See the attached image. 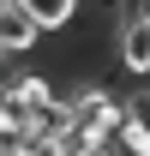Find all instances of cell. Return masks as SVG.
I'll return each instance as SVG.
<instances>
[{
	"mask_svg": "<svg viewBox=\"0 0 150 156\" xmlns=\"http://www.w3.org/2000/svg\"><path fill=\"white\" fill-rule=\"evenodd\" d=\"M72 156H120V144H114V138H84Z\"/></svg>",
	"mask_w": 150,
	"mask_h": 156,
	"instance_id": "cell-6",
	"label": "cell"
},
{
	"mask_svg": "<svg viewBox=\"0 0 150 156\" xmlns=\"http://www.w3.org/2000/svg\"><path fill=\"white\" fill-rule=\"evenodd\" d=\"M126 114H132V120H144V126H150V96H138V102L126 108Z\"/></svg>",
	"mask_w": 150,
	"mask_h": 156,
	"instance_id": "cell-7",
	"label": "cell"
},
{
	"mask_svg": "<svg viewBox=\"0 0 150 156\" xmlns=\"http://www.w3.org/2000/svg\"><path fill=\"white\" fill-rule=\"evenodd\" d=\"M120 150H126V156H150V126H144V120L126 114V126H120Z\"/></svg>",
	"mask_w": 150,
	"mask_h": 156,
	"instance_id": "cell-5",
	"label": "cell"
},
{
	"mask_svg": "<svg viewBox=\"0 0 150 156\" xmlns=\"http://www.w3.org/2000/svg\"><path fill=\"white\" fill-rule=\"evenodd\" d=\"M54 96H60V90H54L42 72H24V78L6 84V102H18V108H42V102H54Z\"/></svg>",
	"mask_w": 150,
	"mask_h": 156,
	"instance_id": "cell-4",
	"label": "cell"
},
{
	"mask_svg": "<svg viewBox=\"0 0 150 156\" xmlns=\"http://www.w3.org/2000/svg\"><path fill=\"white\" fill-rule=\"evenodd\" d=\"M36 36H42V24L24 12L18 0H6V6H0V48H6V54H30Z\"/></svg>",
	"mask_w": 150,
	"mask_h": 156,
	"instance_id": "cell-1",
	"label": "cell"
},
{
	"mask_svg": "<svg viewBox=\"0 0 150 156\" xmlns=\"http://www.w3.org/2000/svg\"><path fill=\"white\" fill-rule=\"evenodd\" d=\"M18 6L42 24V30H66V24L78 18V6H84V0H18Z\"/></svg>",
	"mask_w": 150,
	"mask_h": 156,
	"instance_id": "cell-3",
	"label": "cell"
},
{
	"mask_svg": "<svg viewBox=\"0 0 150 156\" xmlns=\"http://www.w3.org/2000/svg\"><path fill=\"white\" fill-rule=\"evenodd\" d=\"M120 66H126L132 78H150V18L120 30Z\"/></svg>",
	"mask_w": 150,
	"mask_h": 156,
	"instance_id": "cell-2",
	"label": "cell"
}]
</instances>
